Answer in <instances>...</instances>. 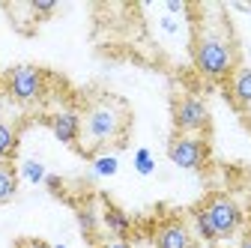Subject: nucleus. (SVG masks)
<instances>
[{
    "label": "nucleus",
    "mask_w": 251,
    "mask_h": 248,
    "mask_svg": "<svg viewBox=\"0 0 251 248\" xmlns=\"http://www.w3.org/2000/svg\"><path fill=\"white\" fill-rule=\"evenodd\" d=\"M239 248H251V224L242 230V236H239Z\"/></svg>",
    "instance_id": "nucleus-21"
},
{
    "label": "nucleus",
    "mask_w": 251,
    "mask_h": 248,
    "mask_svg": "<svg viewBox=\"0 0 251 248\" xmlns=\"http://www.w3.org/2000/svg\"><path fill=\"white\" fill-rule=\"evenodd\" d=\"M3 87H6L12 102H18V105H36L45 96V72L39 66H30V63L12 66L3 75Z\"/></svg>",
    "instance_id": "nucleus-3"
},
{
    "label": "nucleus",
    "mask_w": 251,
    "mask_h": 248,
    "mask_svg": "<svg viewBox=\"0 0 251 248\" xmlns=\"http://www.w3.org/2000/svg\"><path fill=\"white\" fill-rule=\"evenodd\" d=\"M192 219H195V227H198L201 239H206V242H218V236H215V230H212V224H209V219L203 215V209H201V206H195Z\"/></svg>",
    "instance_id": "nucleus-15"
},
{
    "label": "nucleus",
    "mask_w": 251,
    "mask_h": 248,
    "mask_svg": "<svg viewBox=\"0 0 251 248\" xmlns=\"http://www.w3.org/2000/svg\"><path fill=\"white\" fill-rule=\"evenodd\" d=\"M230 96L236 108H251V69L239 66L230 75Z\"/></svg>",
    "instance_id": "nucleus-9"
},
{
    "label": "nucleus",
    "mask_w": 251,
    "mask_h": 248,
    "mask_svg": "<svg viewBox=\"0 0 251 248\" xmlns=\"http://www.w3.org/2000/svg\"><path fill=\"white\" fill-rule=\"evenodd\" d=\"M236 9H242V12H251V6H236Z\"/></svg>",
    "instance_id": "nucleus-24"
},
{
    "label": "nucleus",
    "mask_w": 251,
    "mask_h": 248,
    "mask_svg": "<svg viewBox=\"0 0 251 248\" xmlns=\"http://www.w3.org/2000/svg\"><path fill=\"white\" fill-rule=\"evenodd\" d=\"M18 156V132L0 120V162H12Z\"/></svg>",
    "instance_id": "nucleus-12"
},
{
    "label": "nucleus",
    "mask_w": 251,
    "mask_h": 248,
    "mask_svg": "<svg viewBox=\"0 0 251 248\" xmlns=\"http://www.w3.org/2000/svg\"><path fill=\"white\" fill-rule=\"evenodd\" d=\"M176 135H201L209 129V108L201 96H176L171 105Z\"/></svg>",
    "instance_id": "nucleus-5"
},
{
    "label": "nucleus",
    "mask_w": 251,
    "mask_h": 248,
    "mask_svg": "<svg viewBox=\"0 0 251 248\" xmlns=\"http://www.w3.org/2000/svg\"><path fill=\"white\" fill-rule=\"evenodd\" d=\"M15 248H51L45 239H33V236H27V239H18Z\"/></svg>",
    "instance_id": "nucleus-19"
},
{
    "label": "nucleus",
    "mask_w": 251,
    "mask_h": 248,
    "mask_svg": "<svg viewBox=\"0 0 251 248\" xmlns=\"http://www.w3.org/2000/svg\"><path fill=\"white\" fill-rule=\"evenodd\" d=\"M30 9H33L36 15H51V12L57 9V3H54V0H33V3H30Z\"/></svg>",
    "instance_id": "nucleus-17"
},
{
    "label": "nucleus",
    "mask_w": 251,
    "mask_h": 248,
    "mask_svg": "<svg viewBox=\"0 0 251 248\" xmlns=\"http://www.w3.org/2000/svg\"><path fill=\"white\" fill-rule=\"evenodd\" d=\"M18 195V171L9 162H0V206Z\"/></svg>",
    "instance_id": "nucleus-11"
},
{
    "label": "nucleus",
    "mask_w": 251,
    "mask_h": 248,
    "mask_svg": "<svg viewBox=\"0 0 251 248\" xmlns=\"http://www.w3.org/2000/svg\"><path fill=\"white\" fill-rule=\"evenodd\" d=\"M201 209H203V215L209 219V224H212V230H215L218 239H227V236H233L242 227V209L227 195H212V198H206L201 203Z\"/></svg>",
    "instance_id": "nucleus-4"
},
{
    "label": "nucleus",
    "mask_w": 251,
    "mask_h": 248,
    "mask_svg": "<svg viewBox=\"0 0 251 248\" xmlns=\"http://www.w3.org/2000/svg\"><path fill=\"white\" fill-rule=\"evenodd\" d=\"M105 227H108L117 239H126V236L132 233V219H129V215H126L120 206H108V209H105Z\"/></svg>",
    "instance_id": "nucleus-10"
},
{
    "label": "nucleus",
    "mask_w": 251,
    "mask_h": 248,
    "mask_svg": "<svg viewBox=\"0 0 251 248\" xmlns=\"http://www.w3.org/2000/svg\"><path fill=\"white\" fill-rule=\"evenodd\" d=\"M129 105L117 96H102L96 99L87 114L81 117V138L90 141L93 147H105V144H123L126 132H129Z\"/></svg>",
    "instance_id": "nucleus-2"
},
{
    "label": "nucleus",
    "mask_w": 251,
    "mask_h": 248,
    "mask_svg": "<svg viewBox=\"0 0 251 248\" xmlns=\"http://www.w3.org/2000/svg\"><path fill=\"white\" fill-rule=\"evenodd\" d=\"M168 159L182 171H201L209 162V144L201 135H174L168 144Z\"/></svg>",
    "instance_id": "nucleus-6"
},
{
    "label": "nucleus",
    "mask_w": 251,
    "mask_h": 248,
    "mask_svg": "<svg viewBox=\"0 0 251 248\" xmlns=\"http://www.w3.org/2000/svg\"><path fill=\"white\" fill-rule=\"evenodd\" d=\"M168 9H171V12H182L185 3H179V0H168Z\"/></svg>",
    "instance_id": "nucleus-22"
},
{
    "label": "nucleus",
    "mask_w": 251,
    "mask_h": 248,
    "mask_svg": "<svg viewBox=\"0 0 251 248\" xmlns=\"http://www.w3.org/2000/svg\"><path fill=\"white\" fill-rule=\"evenodd\" d=\"M120 171V159L117 156H96L93 159V174L96 176H114Z\"/></svg>",
    "instance_id": "nucleus-14"
},
{
    "label": "nucleus",
    "mask_w": 251,
    "mask_h": 248,
    "mask_svg": "<svg viewBox=\"0 0 251 248\" xmlns=\"http://www.w3.org/2000/svg\"><path fill=\"white\" fill-rule=\"evenodd\" d=\"M192 60H195V69L209 78V81H225L230 78L239 66H236V45L233 36L227 30H218L215 24L203 21L195 30V42H192Z\"/></svg>",
    "instance_id": "nucleus-1"
},
{
    "label": "nucleus",
    "mask_w": 251,
    "mask_h": 248,
    "mask_svg": "<svg viewBox=\"0 0 251 248\" xmlns=\"http://www.w3.org/2000/svg\"><path fill=\"white\" fill-rule=\"evenodd\" d=\"M135 171H138L141 176H150V174L155 171V162H152V152H150V149L141 147V149L135 152Z\"/></svg>",
    "instance_id": "nucleus-16"
},
{
    "label": "nucleus",
    "mask_w": 251,
    "mask_h": 248,
    "mask_svg": "<svg viewBox=\"0 0 251 248\" xmlns=\"http://www.w3.org/2000/svg\"><path fill=\"white\" fill-rule=\"evenodd\" d=\"M99 248H132V245L126 242V239H108V242H102Z\"/></svg>",
    "instance_id": "nucleus-20"
},
{
    "label": "nucleus",
    "mask_w": 251,
    "mask_h": 248,
    "mask_svg": "<svg viewBox=\"0 0 251 248\" xmlns=\"http://www.w3.org/2000/svg\"><path fill=\"white\" fill-rule=\"evenodd\" d=\"M51 248H66V245H51Z\"/></svg>",
    "instance_id": "nucleus-25"
},
{
    "label": "nucleus",
    "mask_w": 251,
    "mask_h": 248,
    "mask_svg": "<svg viewBox=\"0 0 251 248\" xmlns=\"http://www.w3.org/2000/svg\"><path fill=\"white\" fill-rule=\"evenodd\" d=\"M48 123H51V132H54V138L60 144H69L72 147V144L81 141V114H75V111H60Z\"/></svg>",
    "instance_id": "nucleus-8"
},
{
    "label": "nucleus",
    "mask_w": 251,
    "mask_h": 248,
    "mask_svg": "<svg viewBox=\"0 0 251 248\" xmlns=\"http://www.w3.org/2000/svg\"><path fill=\"white\" fill-rule=\"evenodd\" d=\"M21 176L27 179V182H45V165L42 162H36V159H27V162H21Z\"/></svg>",
    "instance_id": "nucleus-13"
},
{
    "label": "nucleus",
    "mask_w": 251,
    "mask_h": 248,
    "mask_svg": "<svg viewBox=\"0 0 251 248\" xmlns=\"http://www.w3.org/2000/svg\"><path fill=\"white\" fill-rule=\"evenodd\" d=\"M162 24H165V30H168V33H174V30H176V27H174V21H171V18H165V21H162Z\"/></svg>",
    "instance_id": "nucleus-23"
},
{
    "label": "nucleus",
    "mask_w": 251,
    "mask_h": 248,
    "mask_svg": "<svg viewBox=\"0 0 251 248\" xmlns=\"http://www.w3.org/2000/svg\"><path fill=\"white\" fill-rule=\"evenodd\" d=\"M78 222H81V230H84V233H93V227H96V219H93L90 209H81V212H78Z\"/></svg>",
    "instance_id": "nucleus-18"
},
{
    "label": "nucleus",
    "mask_w": 251,
    "mask_h": 248,
    "mask_svg": "<svg viewBox=\"0 0 251 248\" xmlns=\"http://www.w3.org/2000/svg\"><path fill=\"white\" fill-rule=\"evenodd\" d=\"M152 245L155 248H195V239H192V230L185 227L182 219H168L155 230Z\"/></svg>",
    "instance_id": "nucleus-7"
}]
</instances>
